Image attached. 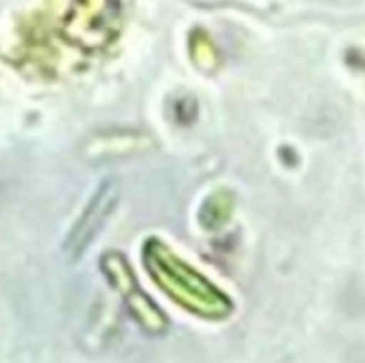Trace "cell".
<instances>
[{
    "label": "cell",
    "mask_w": 365,
    "mask_h": 363,
    "mask_svg": "<svg viewBox=\"0 0 365 363\" xmlns=\"http://www.w3.org/2000/svg\"><path fill=\"white\" fill-rule=\"evenodd\" d=\"M118 184L113 180H105L98 190L94 193L92 201L88 203V208L83 210V214L79 216L77 225L73 227L64 250L73 257H79L83 252V248L96 237V233L103 229L107 216L113 212L115 203H118Z\"/></svg>",
    "instance_id": "cell-1"
}]
</instances>
